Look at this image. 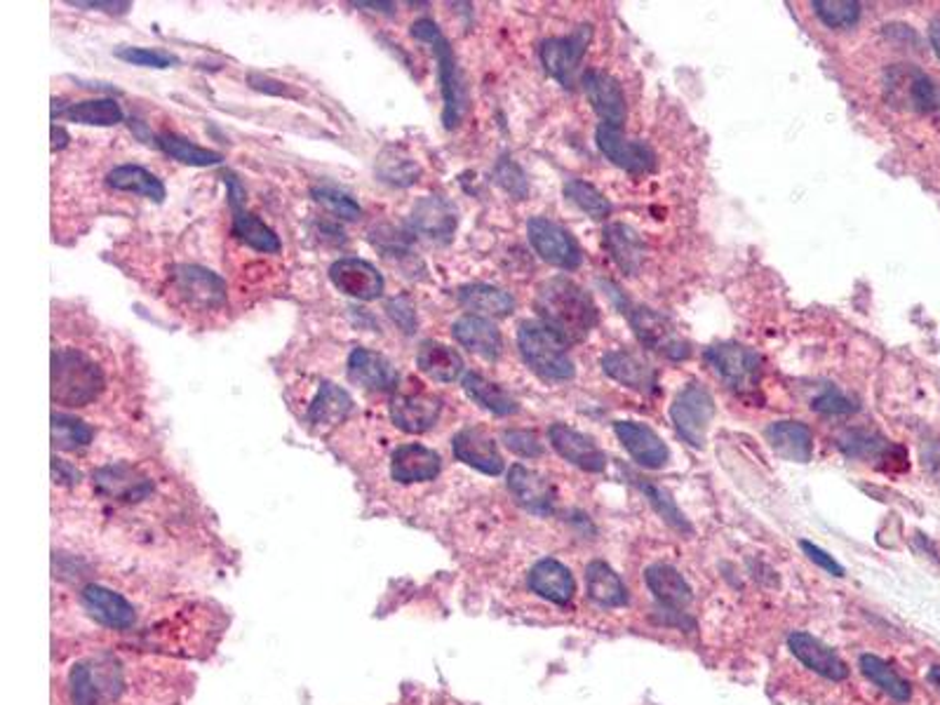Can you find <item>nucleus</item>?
Listing matches in <instances>:
<instances>
[{"label":"nucleus","mask_w":940,"mask_h":705,"mask_svg":"<svg viewBox=\"0 0 940 705\" xmlns=\"http://www.w3.org/2000/svg\"><path fill=\"white\" fill-rule=\"evenodd\" d=\"M226 181H229V186H231L233 235H235L237 240H243V243H245V245H250L252 250L268 252V254L280 252L283 243H280V238L276 235V231L268 229L266 223H264L259 217H256V214L245 212V210H243V205H241V186H237V181H235L233 177H229Z\"/></svg>","instance_id":"24"},{"label":"nucleus","mask_w":940,"mask_h":705,"mask_svg":"<svg viewBox=\"0 0 940 705\" xmlns=\"http://www.w3.org/2000/svg\"><path fill=\"white\" fill-rule=\"evenodd\" d=\"M456 299L461 306L473 311V316L480 318H506L512 313V308H516V299H512L508 291L485 283L461 287Z\"/></svg>","instance_id":"34"},{"label":"nucleus","mask_w":940,"mask_h":705,"mask_svg":"<svg viewBox=\"0 0 940 705\" xmlns=\"http://www.w3.org/2000/svg\"><path fill=\"white\" fill-rule=\"evenodd\" d=\"M527 235L534 252L545 264L564 268V271H574L580 266V262H584V254H580V247L574 240V235L551 219L545 217L529 219Z\"/></svg>","instance_id":"9"},{"label":"nucleus","mask_w":940,"mask_h":705,"mask_svg":"<svg viewBox=\"0 0 940 705\" xmlns=\"http://www.w3.org/2000/svg\"><path fill=\"white\" fill-rule=\"evenodd\" d=\"M454 456L466 463V466L480 471L485 475H501L504 473V459L499 454V447L494 438L483 431V428H464L458 431L452 440Z\"/></svg>","instance_id":"19"},{"label":"nucleus","mask_w":940,"mask_h":705,"mask_svg":"<svg viewBox=\"0 0 940 705\" xmlns=\"http://www.w3.org/2000/svg\"><path fill=\"white\" fill-rule=\"evenodd\" d=\"M766 442L772 450L793 463H809L814 456L811 428L801 421H774L766 426Z\"/></svg>","instance_id":"30"},{"label":"nucleus","mask_w":940,"mask_h":705,"mask_svg":"<svg viewBox=\"0 0 940 705\" xmlns=\"http://www.w3.org/2000/svg\"><path fill=\"white\" fill-rule=\"evenodd\" d=\"M861 670H863V675L870 682H873L875 686H880V690L886 696H892L898 703L910 701V696H913L910 682L905 680V678H900L892 665H888L884 659L875 657V653H863V657H861Z\"/></svg>","instance_id":"41"},{"label":"nucleus","mask_w":940,"mask_h":705,"mask_svg":"<svg viewBox=\"0 0 940 705\" xmlns=\"http://www.w3.org/2000/svg\"><path fill=\"white\" fill-rule=\"evenodd\" d=\"M929 38H931V45H933V53L940 59V16H936V20L929 26Z\"/></svg>","instance_id":"58"},{"label":"nucleus","mask_w":940,"mask_h":705,"mask_svg":"<svg viewBox=\"0 0 940 705\" xmlns=\"http://www.w3.org/2000/svg\"><path fill=\"white\" fill-rule=\"evenodd\" d=\"M537 313L564 343L584 341L597 324V306L588 291L569 278H551L539 285Z\"/></svg>","instance_id":"1"},{"label":"nucleus","mask_w":940,"mask_h":705,"mask_svg":"<svg viewBox=\"0 0 940 705\" xmlns=\"http://www.w3.org/2000/svg\"><path fill=\"white\" fill-rule=\"evenodd\" d=\"M353 409V398L332 382H322L316 400L309 407V423L313 428H334L344 421Z\"/></svg>","instance_id":"37"},{"label":"nucleus","mask_w":940,"mask_h":705,"mask_svg":"<svg viewBox=\"0 0 940 705\" xmlns=\"http://www.w3.org/2000/svg\"><path fill=\"white\" fill-rule=\"evenodd\" d=\"M811 409L818 411V415L844 417V415H853V411H859V405L853 403L849 395H844L842 390L830 388L823 395H818V398L811 403Z\"/></svg>","instance_id":"51"},{"label":"nucleus","mask_w":940,"mask_h":705,"mask_svg":"<svg viewBox=\"0 0 940 705\" xmlns=\"http://www.w3.org/2000/svg\"><path fill=\"white\" fill-rule=\"evenodd\" d=\"M440 469H442L440 454L423 444H402L398 447L390 461V475L400 485L431 483V480L440 475Z\"/></svg>","instance_id":"23"},{"label":"nucleus","mask_w":940,"mask_h":705,"mask_svg":"<svg viewBox=\"0 0 940 705\" xmlns=\"http://www.w3.org/2000/svg\"><path fill=\"white\" fill-rule=\"evenodd\" d=\"M313 198L322 205L324 210L332 212L339 219L355 221V219H361V214H363L361 205H357L349 194L339 191V188H334V186H316Z\"/></svg>","instance_id":"47"},{"label":"nucleus","mask_w":940,"mask_h":705,"mask_svg":"<svg viewBox=\"0 0 940 705\" xmlns=\"http://www.w3.org/2000/svg\"><path fill=\"white\" fill-rule=\"evenodd\" d=\"M504 442L510 452H516L524 459H539L543 454V444L532 431H520V428L504 431Z\"/></svg>","instance_id":"52"},{"label":"nucleus","mask_w":940,"mask_h":705,"mask_svg":"<svg viewBox=\"0 0 940 705\" xmlns=\"http://www.w3.org/2000/svg\"><path fill=\"white\" fill-rule=\"evenodd\" d=\"M173 285L186 304L200 308V311L226 304V283L210 268L177 266L173 273Z\"/></svg>","instance_id":"14"},{"label":"nucleus","mask_w":940,"mask_h":705,"mask_svg":"<svg viewBox=\"0 0 940 705\" xmlns=\"http://www.w3.org/2000/svg\"><path fill=\"white\" fill-rule=\"evenodd\" d=\"M715 419V398L710 390L700 384H689L682 388L671 405V421L677 436L689 442L696 450H704L710 423Z\"/></svg>","instance_id":"6"},{"label":"nucleus","mask_w":940,"mask_h":705,"mask_svg":"<svg viewBox=\"0 0 940 705\" xmlns=\"http://www.w3.org/2000/svg\"><path fill=\"white\" fill-rule=\"evenodd\" d=\"M417 365L419 370L433 382L440 384H452L461 374H464V360L461 355L444 346L440 341H423L417 353Z\"/></svg>","instance_id":"35"},{"label":"nucleus","mask_w":940,"mask_h":705,"mask_svg":"<svg viewBox=\"0 0 940 705\" xmlns=\"http://www.w3.org/2000/svg\"><path fill=\"white\" fill-rule=\"evenodd\" d=\"M104 390V372L95 360L76 349L53 353V400L64 407H85Z\"/></svg>","instance_id":"2"},{"label":"nucleus","mask_w":940,"mask_h":705,"mask_svg":"<svg viewBox=\"0 0 940 705\" xmlns=\"http://www.w3.org/2000/svg\"><path fill=\"white\" fill-rule=\"evenodd\" d=\"M80 602L95 621L107 628L125 630L134 624V607L130 602L104 586H85L80 593Z\"/></svg>","instance_id":"25"},{"label":"nucleus","mask_w":940,"mask_h":705,"mask_svg":"<svg viewBox=\"0 0 940 705\" xmlns=\"http://www.w3.org/2000/svg\"><path fill=\"white\" fill-rule=\"evenodd\" d=\"M440 411H442V400L438 395L425 390L419 382L409 384V388L405 390H398L390 400L392 423L409 436L431 431L440 419Z\"/></svg>","instance_id":"10"},{"label":"nucleus","mask_w":940,"mask_h":705,"mask_svg":"<svg viewBox=\"0 0 940 705\" xmlns=\"http://www.w3.org/2000/svg\"><path fill=\"white\" fill-rule=\"evenodd\" d=\"M412 36L417 41L429 43L435 62H438V74H440V90H442V101H444V111H442V123L444 128H456L461 123V118L466 113L468 107V95H466V82L464 76H461V68L456 64L454 49L450 45V41L442 36L440 26L433 20H419L412 24Z\"/></svg>","instance_id":"3"},{"label":"nucleus","mask_w":940,"mask_h":705,"mask_svg":"<svg viewBox=\"0 0 940 705\" xmlns=\"http://www.w3.org/2000/svg\"><path fill=\"white\" fill-rule=\"evenodd\" d=\"M580 82H584L593 111L602 118V123L621 130L626 123V95L621 82L607 71H597V68H590L580 76Z\"/></svg>","instance_id":"17"},{"label":"nucleus","mask_w":940,"mask_h":705,"mask_svg":"<svg viewBox=\"0 0 940 705\" xmlns=\"http://www.w3.org/2000/svg\"><path fill=\"white\" fill-rule=\"evenodd\" d=\"M115 57L128 64L146 66V68H169L179 64L175 55H169L165 49H156V47H118Z\"/></svg>","instance_id":"49"},{"label":"nucleus","mask_w":940,"mask_h":705,"mask_svg":"<svg viewBox=\"0 0 940 705\" xmlns=\"http://www.w3.org/2000/svg\"><path fill=\"white\" fill-rule=\"evenodd\" d=\"M379 177L392 186H409L417 184L421 167L412 158H400L396 153H384L379 161Z\"/></svg>","instance_id":"48"},{"label":"nucleus","mask_w":940,"mask_h":705,"mask_svg":"<svg viewBox=\"0 0 940 705\" xmlns=\"http://www.w3.org/2000/svg\"><path fill=\"white\" fill-rule=\"evenodd\" d=\"M109 186L115 188V191H125V194H136L144 196L153 202H163L165 200V186L163 181L153 175V172L140 167V165H121L115 167L113 172H109L107 177Z\"/></svg>","instance_id":"39"},{"label":"nucleus","mask_w":940,"mask_h":705,"mask_svg":"<svg viewBox=\"0 0 940 705\" xmlns=\"http://www.w3.org/2000/svg\"><path fill=\"white\" fill-rule=\"evenodd\" d=\"M593 36L590 26H578L569 36L551 38L541 45V64L562 88H574Z\"/></svg>","instance_id":"11"},{"label":"nucleus","mask_w":940,"mask_h":705,"mask_svg":"<svg viewBox=\"0 0 940 705\" xmlns=\"http://www.w3.org/2000/svg\"><path fill=\"white\" fill-rule=\"evenodd\" d=\"M452 334L461 346L485 360H497L504 351V339H501L499 327L489 318H480L473 313L458 318L452 327Z\"/></svg>","instance_id":"28"},{"label":"nucleus","mask_w":940,"mask_h":705,"mask_svg":"<svg viewBox=\"0 0 940 705\" xmlns=\"http://www.w3.org/2000/svg\"><path fill=\"white\" fill-rule=\"evenodd\" d=\"M55 113L68 118V120H71V123H80V125L111 128V125L123 123V109H121V104H118L115 99H88V101H78V104L59 109Z\"/></svg>","instance_id":"40"},{"label":"nucleus","mask_w":940,"mask_h":705,"mask_svg":"<svg viewBox=\"0 0 940 705\" xmlns=\"http://www.w3.org/2000/svg\"><path fill=\"white\" fill-rule=\"evenodd\" d=\"M156 144L167 153V156H173L175 161L191 165V167H212L224 161V156L217 151L202 148L193 142H188L186 136H179L175 132H163L156 136Z\"/></svg>","instance_id":"42"},{"label":"nucleus","mask_w":940,"mask_h":705,"mask_svg":"<svg viewBox=\"0 0 940 705\" xmlns=\"http://www.w3.org/2000/svg\"><path fill=\"white\" fill-rule=\"evenodd\" d=\"M811 10L828 29H849L861 20V3L856 0H814Z\"/></svg>","instance_id":"45"},{"label":"nucleus","mask_w":940,"mask_h":705,"mask_svg":"<svg viewBox=\"0 0 940 705\" xmlns=\"http://www.w3.org/2000/svg\"><path fill=\"white\" fill-rule=\"evenodd\" d=\"M638 485L646 494L649 502H652V506L659 510V515H663L665 522L673 525L677 531H692L687 518L679 513V508L675 506V502H673L668 492L656 487V485H642V483H638Z\"/></svg>","instance_id":"50"},{"label":"nucleus","mask_w":940,"mask_h":705,"mask_svg":"<svg viewBox=\"0 0 940 705\" xmlns=\"http://www.w3.org/2000/svg\"><path fill=\"white\" fill-rule=\"evenodd\" d=\"M464 390L473 403H477L483 409L491 411V415L497 417H510L520 409L518 400L512 398V395H508L499 384L487 382L483 374H475V372L464 374Z\"/></svg>","instance_id":"38"},{"label":"nucleus","mask_w":940,"mask_h":705,"mask_svg":"<svg viewBox=\"0 0 940 705\" xmlns=\"http://www.w3.org/2000/svg\"><path fill=\"white\" fill-rule=\"evenodd\" d=\"M586 591L588 597L605 609L623 607L628 602V588L623 586L621 576L611 570L602 560H595L586 570Z\"/></svg>","instance_id":"36"},{"label":"nucleus","mask_w":940,"mask_h":705,"mask_svg":"<svg viewBox=\"0 0 940 705\" xmlns=\"http://www.w3.org/2000/svg\"><path fill=\"white\" fill-rule=\"evenodd\" d=\"M66 142H68V134L55 123L53 125V148L57 151V148H64L66 146Z\"/></svg>","instance_id":"59"},{"label":"nucleus","mask_w":940,"mask_h":705,"mask_svg":"<svg viewBox=\"0 0 940 705\" xmlns=\"http://www.w3.org/2000/svg\"><path fill=\"white\" fill-rule=\"evenodd\" d=\"M886 99L919 113H940V82L913 66H892L886 71Z\"/></svg>","instance_id":"7"},{"label":"nucleus","mask_w":940,"mask_h":705,"mask_svg":"<svg viewBox=\"0 0 940 705\" xmlns=\"http://www.w3.org/2000/svg\"><path fill=\"white\" fill-rule=\"evenodd\" d=\"M349 379L369 390H392L398 386V370L381 353L355 349L349 355Z\"/></svg>","instance_id":"29"},{"label":"nucleus","mask_w":940,"mask_h":705,"mask_svg":"<svg viewBox=\"0 0 940 705\" xmlns=\"http://www.w3.org/2000/svg\"><path fill=\"white\" fill-rule=\"evenodd\" d=\"M508 489L522 508L537 515L553 513L557 502L551 480L534 469L522 466V463H516V466L508 471Z\"/></svg>","instance_id":"20"},{"label":"nucleus","mask_w":940,"mask_h":705,"mask_svg":"<svg viewBox=\"0 0 940 705\" xmlns=\"http://www.w3.org/2000/svg\"><path fill=\"white\" fill-rule=\"evenodd\" d=\"M842 450L849 456H859V459H886V456L892 459V452H896L898 447H892L880 436L853 431L847 438H842Z\"/></svg>","instance_id":"46"},{"label":"nucleus","mask_w":940,"mask_h":705,"mask_svg":"<svg viewBox=\"0 0 940 705\" xmlns=\"http://www.w3.org/2000/svg\"><path fill=\"white\" fill-rule=\"evenodd\" d=\"M529 588L539 597L553 602V605H569L576 593V583L569 566H564L553 558H545L539 560L532 566V572H529Z\"/></svg>","instance_id":"26"},{"label":"nucleus","mask_w":940,"mask_h":705,"mask_svg":"<svg viewBox=\"0 0 940 705\" xmlns=\"http://www.w3.org/2000/svg\"><path fill=\"white\" fill-rule=\"evenodd\" d=\"M799 546H801V550H805V553H807V558H809L814 564H818V566H820V570H826L828 574L840 576V579L844 576V566H842L840 562H837L830 553H826L823 548L816 546V543H811V541H801Z\"/></svg>","instance_id":"53"},{"label":"nucleus","mask_w":940,"mask_h":705,"mask_svg":"<svg viewBox=\"0 0 940 705\" xmlns=\"http://www.w3.org/2000/svg\"><path fill=\"white\" fill-rule=\"evenodd\" d=\"M605 245L611 254L613 264H617L626 275H638L644 264V240L640 233L628 227V223H609L605 229Z\"/></svg>","instance_id":"33"},{"label":"nucleus","mask_w":940,"mask_h":705,"mask_svg":"<svg viewBox=\"0 0 940 705\" xmlns=\"http://www.w3.org/2000/svg\"><path fill=\"white\" fill-rule=\"evenodd\" d=\"M409 223L423 238L435 240V243H447L456 229V210L447 200L429 196L414 205Z\"/></svg>","instance_id":"27"},{"label":"nucleus","mask_w":940,"mask_h":705,"mask_svg":"<svg viewBox=\"0 0 940 705\" xmlns=\"http://www.w3.org/2000/svg\"><path fill=\"white\" fill-rule=\"evenodd\" d=\"M330 280L339 291H344V295L361 301L379 299L386 287L384 275L379 271H376L369 262L353 260V256H346V260H339L332 264Z\"/></svg>","instance_id":"16"},{"label":"nucleus","mask_w":940,"mask_h":705,"mask_svg":"<svg viewBox=\"0 0 940 705\" xmlns=\"http://www.w3.org/2000/svg\"><path fill=\"white\" fill-rule=\"evenodd\" d=\"M518 346L534 374L545 382H569L574 379V363L569 353L564 351V343L553 330L543 322L524 320L518 330Z\"/></svg>","instance_id":"4"},{"label":"nucleus","mask_w":940,"mask_h":705,"mask_svg":"<svg viewBox=\"0 0 940 705\" xmlns=\"http://www.w3.org/2000/svg\"><path fill=\"white\" fill-rule=\"evenodd\" d=\"M706 363L720 379L743 398L755 395L762 382V357L741 343H717L706 351Z\"/></svg>","instance_id":"5"},{"label":"nucleus","mask_w":940,"mask_h":705,"mask_svg":"<svg viewBox=\"0 0 940 705\" xmlns=\"http://www.w3.org/2000/svg\"><path fill=\"white\" fill-rule=\"evenodd\" d=\"M929 678H931V682L938 686L940 690V665H936V668H931V673H929Z\"/></svg>","instance_id":"60"},{"label":"nucleus","mask_w":940,"mask_h":705,"mask_svg":"<svg viewBox=\"0 0 940 705\" xmlns=\"http://www.w3.org/2000/svg\"><path fill=\"white\" fill-rule=\"evenodd\" d=\"M53 475H55V483H66V485L78 483V471L59 459L53 461Z\"/></svg>","instance_id":"56"},{"label":"nucleus","mask_w":940,"mask_h":705,"mask_svg":"<svg viewBox=\"0 0 940 705\" xmlns=\"http://www.w3.org/2000/svg\"><path fill=\"white\" fill-rule=\"evenodd\" d=\"M595 142L609 163L630 172V175H649L656 167V153L652 146L638 140H626L619 128L602 123L595 132Z\"/></svg>","instance_id":"13"},{"label":"nucleus","mask_w":940,"mask_h":705,"mask_svg":"<svg viewBox=\"0 0 940 705\" xmlns=\"http://www.w3.org/2000/svg\"><path fill=\"white\" fill-rule=\"evenodd\" d=\"M613 433H617V438L626 447V452L635 459L642 469H663L671 459L668 447H665L654 428H649L646 423L617 421L613 423Z\"/></svg>","instance_id":"18"},{"label":"nucleus","mask_w":940,"mask_h":705,"mask_svg":"<svg viewBox=\"0 0 940 705\" xmlns=\"http://www.w3.org/2000/svg\"><path fill=\"white\" fill-rule=\"evenodd\" d=\"M621 313L628 316V320L632 324V332H635V337L640 339L642 346L652 349V351L671 357V360H687L692 355L689 343L675 332V327L668 320L659 316L656 311H652V308L632 306L626 299V306H623Z\"/></svg>","instance_id":"8"},{"label":"nucleus","mask_w":940,"mask_h":705,"mask_svg":"<svg viewBox=\"0 0 940 705\" xmlns=\"http://www.w3.org/2000/svg\"><path fill=\"white\" fill-rule=\"evenodd\" d=\"M388 313L405 327V332H414L417 318H414L412 306L407 304V299H396V301H390V304H388Z\"/></svg>","instance_id":"55"},{"label":"nucleus","mask_w":940,"mask_h":705,"mask_svg":"<svg viewBox=\"0 0 940 705\" xmlns=\"http://www.w3.org/2000/svg\"><path fill=\"white\" fill-rule=\"evenodd\" d=\"M95 487L101 496L118 498V502H140L151 492V480L136 473L125 463L99 469L95 473Z\"/></svg>","instance_id":"31"},{"label":"nucleus","mask_w":940,"mask_h":705,"mask_svg":"<svg viewBox=\"0 0 940 705\" xmlns=\"http://www.w3.org/2000/svg\"><path fill=\"white\" fill-rule=\"evenodd\" d=\"M788 647L793 651V657L799 663H805L809 670H814L816 675L832 682H842L849 678V668L840 657H837V651H832L828 645L814 638V635L793 632L788 638Z\"/></svg>","instance_id":"22"},{"label":"nucleus","mask_w":940,"mask_h":705,"mask_svg":"<svg viewBox=\"0 0 940 705\" xmlns=\"http://www.w3.org/2000/svg\"><path fill=\"white\" fill-rule=\"evenodd\" d=\"M644 581H646L649 591L654 593V597L661 602L663 607H668L673 612H682L685 607H689V602L694 597L692 588H689L687 579L682 576L675 566L663 564V562L646 566Z\"/></svg>","instance_id":"32"},{"label":"nucleus","mask_w":940,"mask_h":705,"mask_svg":"<svg viewBox=\"0 0 940 705\" xmlns=\"http://www.w3.org/2000/svg\"><path fill=\"white\" fill-rule=\"evenodd\" d=\"M92 428L68 415H53V444L62 452H80L92 442Z\"/></svg>","instance_id":"43"},{"label":"nucleus","mask_w":940,"mask_h":705,"mask_svg":"<svg viewBox=\"0 0 940 705\" xmlns=\"http://www.w3.org/2000/svg\"><path fill=\"white\" fill-rule=\"evenodd\" d=\"M71 692L76 705H99L113 701L123 692L121 670L113 663H80L71 673Z\"/></svg>","instance_id":"12"},{"label":"nucleus","mask_w":940,"mask_h":705,"mask_svg":"<svg viewBox=\"0 0 940 705\" xmlns=\"http://www.w3.org/2000/svg\"><path fill=\"white\" fill-rule=\"evenodd\" d=\"M602 372L609 376V379L619 382L621 386L638 390L644 395H652L659 390V374L656 370L644 363V360L626 349H617L609 351L602 355Z\"/></svg>","instance_id":"21"},{"label":"nucleus","mask_w":940,"mask_h":705,"mask_svg":"<svg viewBox=\"0 0 940 705\" xmlns=\"http://www.w3.org/2000/svg\"><path fill=\"white\" fill-rule=\"evenodd\" d=\"M564 196L593 219H607L611 214V202L584 179H569L564 184Z\"/></svg>","instance_id":"44"},{"label":"nucleus","mask_w":940,"mask_h":705,"mask_svg":"<svg viewBox=\"0 0 940 705\" xmlns=\"http://www.w3.org/2000/svg\"><path fill=\"white\" fill-rule=\"evenodd\" d=\"M549 438L553 450L564 461H569L572 466L588 473H602L607 469V454L597 447L593 438L576 431V428L567 423H553L549 428Z\"/></svg>","instance_id":"15"},{"label":"nucleus","mask_w":940,"mask_h":705,"mask_svg":"<svg viewBox=\"0 0 940 705\" xmlns=\"http://www.w3.org/2000/svg\"><path fill=\"white\" fill-rule=\"evenodd\" d=\"M921 463L927 473L940 485V440H929L921 444Z\"/></svg>","instance_id":"54"},{"label":"nucleus","mask_w":940,"mask_h":705,"mask_svg":"<svg viewBox=\"0 0 940 705\" xmlns=\"http://www.w3.org/2000/svg\"><path fill=\"white\" fill-rule=\"evenodd\" d=\"M68 5H74V8H88V10H104V12H113V14H125L130 8H132V3H82V0H71V3Z\"/></svg>","instance_id":"57"}]
</instances>
